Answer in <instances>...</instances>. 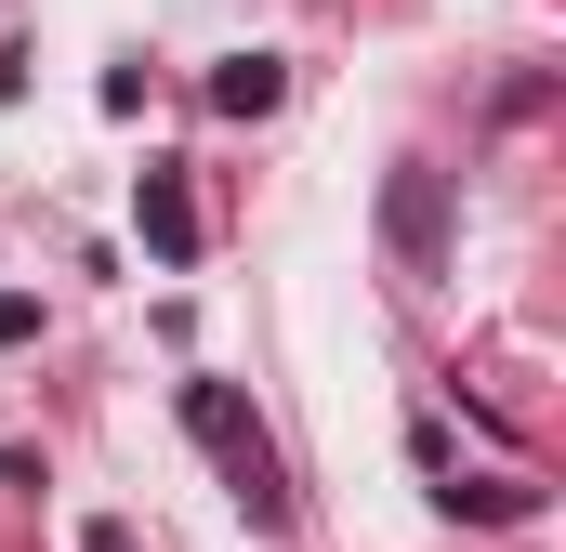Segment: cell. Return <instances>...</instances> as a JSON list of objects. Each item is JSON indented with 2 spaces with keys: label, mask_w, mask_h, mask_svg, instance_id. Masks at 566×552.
Segmentation results:
<instances>
[{
  "label": "cell",
  "mask_w": 566,
  "mask_h": 552,
  "mask_svg": "<svg viewBox=\"0 0 566 552\" xmlns=\"http://www.w3.org/2000/svg\"><path fill=\"white\" fill-rule=\"evenodd\" d=\"M133 224H145L158 264H198V198H185V171H145V184H133Z\"/></svg>",
  "instance_id": "cell-3"
},
{
  "label": "cell",
  "mask_w": 566,
  "mask_h": 552,
  "mask_svg": "<svg viewBox=\"0 0 566 552\" xmlns=\"http://www.w3.org/2000/svg\"><path fill=\"white\" fill-rule=\"evenodd\" d=\"M185 434L224 460V487H238V513L251 527H290V487H277V447H264V421L238 408V382H185Z\"/></svg>",
  "instance_id": "cell-1"
},
{
  "label": "cell",
  "mask_w": 566,
  "mask_h": 552,
  "mask_svg": "<svg viewBox=\"0 0 566 552\" xmlns=\"http://www.w3.org/2000/svg\"><path fill=\"white\" fill-rule=\"evenodd\" d=\"M80 552H133V527H106V513H93V527H80Z\"/></svg>",
  "instance_id": "cell-6"
},
{
  "label": "cell",
  "mask_w": 566,
  "mask_h": 552,
  "mask_svg": "<svg viewBox=\"0 0 566 552\" xmlns=\"http://www.w3.org/2000/svg\"><path fill=\"white\" fill-rule=\"evenodd\" d=\"M382 237H396L409 276L448 264V184H434V171H396V184H382Z\"/></svg>",
  "instance_id": "cell-2"
},
{
  "label": "cell",
  "mask_w": 566,
  "mask_h": 552,
  "mask_svg": "<svg viewBox=\"0 0 566 552\" xmlns=\"http://www.w3.org/2000/svg\"><path fill=\"white\" fill-rule=\"evenodd\" d=\"M277 93H290V79H277V53H238V66H211V106H224V119H264Z\"/></svg>",
  "instance_id": "cell-5"
},
{
  "label": "cell",
  "mask_w": 566,
  "mask_h": 552,
  "mask_svg": "<svg viewBox=\"0 0 566 552\" xmlns=\"http://www.w3.org/2000/svg\"><path fill=\"white\" fill-rule=\"evenodd\" d=\"M434 500H448L461 527H527V487H514V474H448Z\"/></svg>",
  "instance_id": "cell-4"
}]
</instances>
